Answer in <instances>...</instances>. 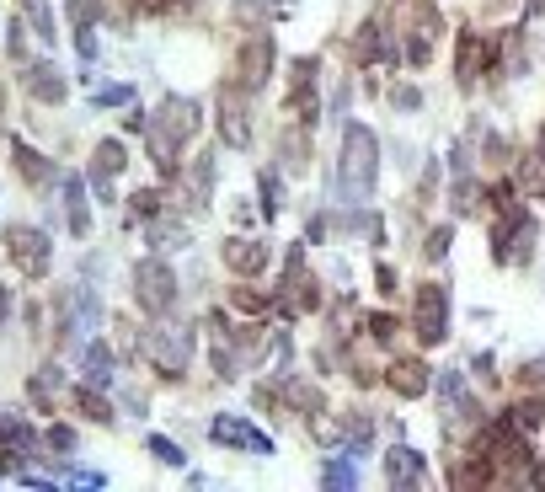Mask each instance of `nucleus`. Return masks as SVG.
Instances as JSON below:
<instances>
[{"label": "nucleus", "instance_id": "obj_44", "mask_svg": "<svg viewBox=\"0 0 545 492\" xmlns=\"http://www.w3.org/2000/svg\"><path fill=\"white\" fill-rule=\"evenodd\" d=\"M278 11H289V0H278Z\"/></svg>", "mask_w": 545, "mask_h": 492}, {"label": "nucleus", "instance_id": "obj_29", "mask_svg": "<svg viewBox=\"0 0 545 492\" xmlns=\"http://www.w3.org/2000/svg\"><path fill=\"white\" fill-rule=\"evenodd\" d=\"M476 204H481V188H476L471 177H460V188H455V214H471Z\"/></svg>", "mask_w": 545, "mask_h": 492}, {"label": "nucleus", "instance_id": "obj_25", "mask_svg": "<svg viewBox=\"0 0 545 492\" xmlns=\"http://www.w3.org/2000/svg\"><path fill=\"white\" fill-rule=\"evenodd\" d=\"M150 455L161 460V466H182V460H188V455H182V444H171L161 434H150Z\"/></svg>", "mask_w": 545, "mask_h": 492}, {"label": "nucleus", "instance_id": "obj_32", "mask_svg": "<svg viewBox=\"0 0 545 492\" xmlns=\"http://www.w3.org/2000/svg\"><path fill=\"white\" fill-rule=\"evenodd\" d=\"M65 482H70V487H102L107 476H102V471H86V466H70V476H65Z\"/></svg>", "mask_w": 545, "mask_h": 492}, {"label": "nucleus", "instance_id": "obj_31", "mask_svg": "<svg viewBox=\"0 0 545 492\" xmlns=\"http://www.w3.org/2000/svg\"><path fill=\"white\" fill-rule=\"evenodd\" d=\"M75 49H81V59H86V65L97 59V33H91V22H81V33H75Z\"/></svg>", "mask_w": 545, "mask_h": 492}, {"label": "nucleus", "instance_id": "obj_38", "mask_svg": "<svg viewBox=\"0 0 545 492\" xmlns=\"http://www.w3.org/2000/svg\"><path fill=\"white\" fill-rule=\"evenodd\" d=\"M123 129H129V134H145V113H139V102H134V113H123Z\"/></svg>", "mask_w": 545, "mask_h": 492}, {"label": "nucleus", "instance_id": "obj_4", "mask_svg": "<svg viewBox=\"0 0 545 492\" xmlns=\"http://www.w3.org/2000/svg\"><path fill=\"white\" fill-rule=\"evenodd\" d=\"M134 305L150 316H166L171 305H177V273H171L161 257H145V263H134Z\"/></svg>", "mask_w": 545, "mask_h": 492}, {"label": "nucleus", "instance_id": "obj_37", "mask_svg": "<svg viewBox=\"0 0 545 492\" xmlns=\"http://www.w3.org/2000/svg\"><path fill=\"white\" fill-rule=\"evenodd\" d=\"M262 193H268V204H262V209L278 214V172H262Z\"/></svg>", "mask_w": 545, "mask_h": 492}, {"label": "nucleus", "instance_id": "obj_1", "mask_svg": "<svg viewBox=\"0 0 545 492\" xmlns=\"http://www.w3.org/2000/svg\"><path fill=\"white\" fill-rule=\"evenodd\" d=\"M375 177H380V140L369 123H348L342 129V156H337V198L348 209L375 198Z\"/></svg>", "mask_w": 545, "mask_h": 492}, {"label": "nucleus", "instance_id": "obj_36", "mask_svg": "<svg viewBox=\"0 0 545 492\" xmlns=\"http://www.w3.org/2000/svg\"><path fill=\"white\" fill-rule=\"evenodd\" d=\"M444 252H449V225H439V230L428 236V257H433V263H439Z\"/></svg>", "mask_w": 545, "mask_h": 492}, {"label": "nucleus", "instance_id": "obj_42", "mask_svg": "<svg viewBox=\"0 0 545 492\" xmlns=\"http://www.w3.org/2000/svg\"><path fill=\"white\" fill-rule=\"evenodd\" d=\"M161 6H166V11H188L193 0H161Z\"/></svg>", "mask_w": 545, "mask_h": 492}, {"label": "nucleus", "instance_id": "obj_22", "mask_svg": "<svg viewBox=\"0 0 545 492\" xmlns=\"http://www.w3.org/2000/svg\"><path fill=\"white\" fill-rule=\"evenodd\" d=\"M321 482L326 487H358V466H353V455H332L321 466Z\"/></svg>", "mask_w": 545, "mask_h": 492}, {"label": "nucleus", "instance_id": "obj_19", "mask_svg": "<svg viewBox=\"0 0 545 492\" xmlns=\"http://www.w3.org/2000/svg\"><path fill=\"white\" fill-rule=\"evenodd\" d=\"M519 188L529 198H545V129H540V145L529 150V161H524V172H519Z\"/></svg>", "mask_w": 545, "mask_h": 492}, {"label": "nucleus", "instance_id": "obj_30", "mask_svg": "<svg viewBox=\"0 0 545 492\" xmlns=\"http://www.w3.org/2000/svg\"><path fill=\"white\" fill-rule=\"evenodd\" d=\"M155 209H161V193H155V188H145V193H134V214H139V220H150Z\"/></svg>", "mask_w": 545, "mask_h": 492}, {"label": "nucleus", "instance_id": "obj_18", "mask_svg": "<svg viewBox=\"0 0 545 492\" xmlns=\"http://www.w3.org/2000/svg\"><path fill=\"white\" fill-rule=\"evenodd\" d=\"M0 444H11L17 455H33L38 450V434L17 418V412H0Z\"/></svg>", "mask_w": 545, "mask_h": 492}, {"label": "nucleus", "instance_id": "obj_6", "mask_svg": "<svg viewBox=\"0 0 545 492\" xmlns=\"http://www.w3.org/2000/svg\"><path fill=\"white\" fill-rule=\"evenodd\" d=\"M139 353L161 369V375L177 380L182 369H188V332H177V327H150L145 337H139Z\"/></svg>", "mask_w": 545, "mask_h": 492}, {"label": "nucleus", "instance_id": "obj_34", "mask_svg": "<svg viewBox=\"0 0 545 492\" xmlns=\"http://www.w3.org/2000/svg\"><path fill=\"white\" fill-rule=\"evenodd\" d=\"M369 332H375L380 343H391V337H396V316H385V311H380V316H369Z\"/></svg>", "mask_w": 545, "mask_h": 492}, {"label": "nucleus", "instance_id": "obj_28", "mask_svg": "<svg viewBox=\"0 0 545 492\" xmlns=\"http://www.w3.org/2000/svg\"><path fill=\"white\" fill-rule=\"evenodd\" d=\"M91 102H97V107H134V91L129 86H102Z\"/></svg>", "mask_w": 545, "mask_h": 492}, {"label": "nucleus", "instance_id": "obj_8", "mask_svg": "<svg viewBox=\"0 0 545 492\" xmlns=\"http://www.w3.org/2000/svg\"><path fill=\"white\" fill-rule=\"evenodd\" d=\"M412 327H417L423 343H444V337H449V289L444 284H423V289H417Z\"/></svg>", "mask_w": 545, "mask_h": 492}, {"label": "nucleus", "instance_id": "obj_43", "mask_svg": "<svg viewBox=\"0 0 545 492\" xmlns=\"http://www.w3.org/2000/svg\"><path fill=\"white\" fill-rule=\"evenodd\" d=\"M535 487H545V466H540V471H535Z\"/></svg>", "mask_w": 545, "mask_h": 492}, {"label": "nucleus", "instance_id": "obj_21", "mask_svg": "<svg viewBox=\"0 0 545 492\" xmlns=\"http://www.w3.org/2000/svg\"><path fill=\"white\" fill-rule=\"evenodd\" d=\"M123 161H129V156H123V145L118 140H102L97 156H91V177H118Z\"/></svg>", "mask_w": 545, "mask_h": 492}, {"label": "nucleus", "instance_id": "obj_9", "mask_svg": "<svg viewBox=\"0 0 545 492\" xmlns=\"http://www.w3.org/2000/svg\"><path fill=\"white\" fill-rule=\"evenodd\" d=\"M209 439L214 444H230V450H252V455H273V439L252 428L246 418H214L209 423Z\"/></svg>", "mask_w": 545, "mask_h": 492}, {"label": "nucleus", "instance_id": "obj_20", "mask_svg": "<svg viewBox=\"0 0 545 492\" xmlns=\"http://www.w3.org/2000/svg\"><path fill=\"white\" fill-rule=\"evenodd\" d=\"M17 11L27 17V27H33L43 43H54L59 27H54V6H49V0H17Z\"/></svg>", "mask_w": 545, "mask_h": 492}, {"label": "nucleus", "instance_id": "obj_41", "mask_svg": "<svg viewBox=\"0 0 545 492\" xmlns=\"http://www.w3.org/2000/svg\"><path fill=\"white\" fill-rule=\"evenodd\" d=\"M0 316H11V289L0 284Z\"/></svg>", "mask_w": 545, "mask_h": 492}, {"label": "nucleus", "instance_id": "obj_17", "mask_svg": "<svg viewBox=\"0 0 545 492\" xmlns=\"http://www.w3.org/2000/svg\"><path fill=\"white\" fill-rule=\"evenodd\" d=\"M65 204H70V230L91 236V209H86V177H65Z\"/></svg>", "mask_w": 545, "mask_h": 492}, {"label": "nucleus", "instance_id": "obj_11", "mask_svg": "<svg viewBox=\"0 0 545 492\" xmlns=\"http://www.w3.org/2000/svg\"><path fill=\"white\" fill-rule=\"evenodd\" d=\"M385 380H391L396 396L417 402V396H428V386H433V369H428L423 359H396L391 369H385Z\"/></svg>", "mask_w": 545, "mask_h": 492}, {"label": "nucleus", "instance_id": "obj_5", "mask_svg": "<svg viewBox=\"0 0 545 492\" xmlns=\"http://www.w3.org/2000/svg\"><path fill=\"white\" fill-rule=\"evenodd\" d=\"M6 257L17 263V273H27V279H43L49 263H54L49 230H38V225H6Z\"/></svg>", "mask_w": 545, "mask_h": 492}, {"label": "nucleus", "instance_id": "obj_39", "mask_svg": "<svg viewBox=\"0 0 545 492\" xmlns=\"http://www.w3.org/2000/svg\"><path fill=\"white\" fill-rule=\"evenodd\" d=\"M540 11H545V0H524V11H519V27H529V22L540 17Z\"/></svg>", "mask_w": 545, "mask_h": 492}, {"label": "nucleus", "instance_id": "obj_2", "mask_svg": "<svg viewBox=\"0 0 545 492\" xmlns=\"http://www.w3.org/2000/svg\"><path fill=\"white\" fill-rule=\"evenodd\" d=\"M145 134H150V156H155V166H161V172H171V166H177V161H171V156H177V145L198 134V102L171 91V97L161 102V118L145 123Z\"/></svg>", "mask_w": 545, "mask_h": 492}, {"label": "nucleus", "instance_id": "obj_40", "mask_svg": "<svg viewBox=\"0 0 545 492\" xmlns=\"http://www.w3.org/2000/svg\"><path fill=\"white\" fill-rule=\"evenodd\" d=\"M375 279H380V289H385V295H391V289H396V268H391V263H380V273H375Z\"/></svg>", "mask_w": 545, "mask_h": 492}, {"label": "nucleus", "instance_id": "obj_24", "mask_svg": "<svg viewBox=\"0 0 545 492\" xmlns=\"http://www.w3.org/2000/svg\"><path fill=\"white\" fill-rule=\"evenodd\" d=\"M209 193H214V156H198V166H193V198H198V204H209Z\"/></svg>", "mask_w": 545, "mask_h": 492}, {"label": "nucleus", "instance_id": "obj_26", "mask_svg": "<svg viewBox=\"0 0 545 492\" xmlns=\"http://www.w3.org/2000/svg\"><path fill=\"white\" fill-rule=\"evenodd\" d=\"M513 418H524V428L545 423V396H519V407H513Z\"/></svg>", "mask_w": 545, "mask_h": 492}, {"label": "nucleus", "instance_id": "obj_15", "mask_svg": "<svg viewBox=\"0 0 545 492\" xmlns=\"http://www.w3.org/2000/svg\"><path fill=\"white\" fill-rule=\"evenodd\" d=\"M11 161H17V172H22L27 182H33V188H49V182H54V166L43 161L27 140H17V134H11Z\"/></svg>", "mask_w": 545, "mask_h": 492}, {"label": "nucleus", "instance_id": "obj_12", "mask_svg": "<svg viewBox=\"0 0 545 492\" xmlns=\"http://www.w3.org/2000/svg\"><path fill=\"white\" fill-rule=\"evenodd\" d=\"M428 476V455H417L412 444H396L391 455H385V482L391 487H417Z\"/></svg>", "mask_w": 545, "mask_h": 492}, {"label": "nucleus", "instance_id": "obj_35", "mask_svg": "<svg viewBox=\"0 0 545 492\" xmlns=\"http://www.w3.org/2000/svg\"><path fill=\"white\" fill-rule=\"evenodd\" d=\"M49 444H54V450H65V455H70V450H75V428L54 423V428H49Z\"/></svg>", "mask_w": 545, "mask_h": 492}, {"label": "nucleus", "instance_id": "obj_16", "mask_svg": "<svg viewBox=\"0 0 545 492\" xmlns=\"http://www.w3.org/2000/svg\"><path fill=\"white\" fill-rule=\"evenodd\" d=\"M81 375H86V386H107V380H113V353H107V343H97V337H91V343H86V353H81Z\"/></svg>", "mask_w": 545, "mask_h": 492}, {"label": "nucleus", "instance_id": "obj_33", "mask_svg": "<svg viewBox=\"0 0 545 492\" xmlns=\"http://www.w3.org/2000/svg\"><path fill=\"white\" fill-rule=\"evenodd\" d=\"M391 102L401 107V113H412V107L423 102V91H417V86H396V91H391Z\"/></svg>", "mask_w": 545, "mask_h": 492}, {"label": "nucleus", "instance_id": "obj_3", "mask_svg": "<svg viewBox=\"0 0 545 492\" xmlns=\"http://www.w3.org/2000/svg\"><path fill=\"white\" fill-rule=\"evenodd\" d=\"M396 11H407V27H401V33H407V65L412 70H423L428 59H433V43H439V33H444V22H439V11H433V0H396Z\"/></svg>", "mask_w": 545, "mask_h": 492}, {"label": "nucleus", "instance_id": "obj_23", "mask_svg": "<svg viewBox=\"0 0 545 492\" xmlns=\"http://www.w3.org/2000/svg\"><path fill=\"white\" fill-rule=\"evenodd\" d=\"M481 54H487V49H481V43L465 33V38H460V86H476V75H481Z\"/></svg>", "mask_w": 545, "mask_h": 492}, {"label": "nucleus", "instance_id": "obj_13", "mask_svg": "<svg viewBox=\"0 0 545 492\" xmlns=\"http://www.w3.org/2000/svg\"><path fill=\"white\" fill-rule=\"evenodd\" d=\"M22 70H27V91H33L38 102H65V91H70V86H65V75H59L49 59H27Z\"/></svg>", "mask_w": 545, "mask_h": 492}, {"label": "nucleus", "instance_id": "obj_7", "mask_svg": "<svg viewBox=\"0 0 545 492\" xmlns=\"http://www.w3.org/2000/svg\"><path fill=\"white\" fill-rule=\"evenodd\" d=\"M220 134H225L230 150L252 145V113H246V86L241 81H225L220 86Z\"/></svg>", "mask_w": 545, "mask_h": 492}, {"label": "nucleus", "instance_id": "obj_10", "mask_svg": "<svg viewBox=\"0 0 545 492\" xmlns=\"http://www.w3.org/2000/svg\"><path fill=\"white\" fill-rule=\"evenodd\" d=\"M268 263H273V246L268 241H252V236H230L225 241V268L241 273V279H257Z\"/></svg>", "mask_w": 545, "mask_h": 492}, {"label": "nucleus", "instance_id": "obj_14", "mask_svg": "<svg viewBox=\"0 0 545 492\" xmlns=\"http://www.w3.org/2000/svg\"><path fill=\"white\" fill-rule=\"evenodd\" d=\"M268 65H273V38H246V54H241V86L257 91L268 81Z\"/></svg>", "mask_w": 545, "mask_h": 492}, {"label": "nucleus", "instance_id": "obj_27", "mask_svg": "<svg viewBox=\"0 0 545 492\" xmlns=\"http://www.w3.org/2000/svg\"><path fill=\"white\" fill-rule=\"evenodd\" d=\"M81 412H86L91 423H113V412H107V402L97 396V386H86V391H81Z\"/></svg>", "mask_w": 545, "mask_h": 492}]
</instances>
